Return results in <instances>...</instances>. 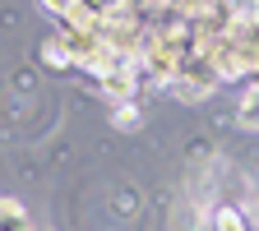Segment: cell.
<instances>
[{"instance_id": "2", "label": "cell", "mask_w": 259, "mask_h": 231, "mask_svg": "<svg viewBox=\"0 0 259 231\" xmlns=\"http://www.w3.org/2000/svg\"><path fill=\"white\" fill-rule=\"evenodd\" d=\"M47 5H51V10H65V0H47Z\"/></svg>"}, {"instance_id": "1", "label": "cell", "mask_w": 259, "mask_h": 231, "mask_svg": "<svg viewBox=\"0 0 259 231\" xmlns=\"http://www.w3.org/2000/svg\"><path fill=\"white\" fill-rule=\"evenodd\" d=\"M0 231H28V222H23L19 204H0Z\"/></svg>"}]
</instances>
